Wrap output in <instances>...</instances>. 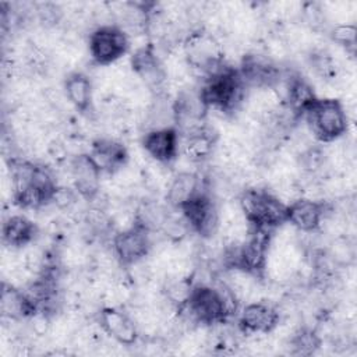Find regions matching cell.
Masks as SVG:
<instances>
[{
    "instance_id": "cell-1",
    "label": "cell",
    "mask_w": 357,
    "mask_h": 357,
    "mask_svg": "<svg viewBox=\"0 0 357 357\" xmlns=\"http://www.w3.org/2000/svg\"><path fill=\"white\" fill-rule=\"evenodd\" d=\"M190 324L216 326L238 312V297L226 282L194 283L187 301L176 311Z\"/></svg>"
},
{
    "instance_id": "cell-2",
    "label": "cell",
    "mask_w": 357,
    "mask_h": 357,
    "mask_svg": "<svg viewBox=\"0 0 357 357\" xmlns=\"http://www.w3.org/2000/svg\"><path fill=\"white\" fill-rule=\"evenodd\" d=\"M11 197L21 209H39L53 202L59 190L52 170L43 165L11 158Z\"/></svg>"
},
{
    "instance_id": "cell-3",
    "label": "cell",
    "mask_w": 357,
    "mask_h": 357,
    "mask_svg": "<svg viewBox=\"0 0 357 357\" xmlns=\"http://www.w3.org/2000/svg\"><path fill=\"white\" fill-rule=\"evenodd\" d=\"M247 85L240 75L238 68L222 66L215 73L201 78L198 86L199 96L205 106L225 114L236 112L247 96Z\"/></svg>"
},
{
    "instance_id": "cell-4",
    "label": "cell",
    "mask_w": 357,
    "mask_h": 357,
    "mask_svg": "<svg viewBox=\"0 0 357 357\" xmlns=\"http://www.w3.org/2000/svg\"><path fill=\"white\" fill-rule=\"evenodd\" d=\"M238 209L244 216L248 229L275 231L286 223L287 204L271 192L259 187L244 188L238 194Z\"/></svg>"
},
{
    "instance_id": "cell-5",
    "label": "cell",
    "mask_w": 357,
    "mask_h": 357,
    "mask_svg": "<svg viewBox=\"0 0 357 357\" xmlns=\"http://www.w3.org/2000/svg\"><path fill=\"white\" fill-rule=\"evenodd\" d=\"M311 135L321 144L335 142L349 130L343 103L335 98H317L303 114Z\"/></svg>"
},
{
    "instance_id": "cell-6",
    "label": "cell",
    "mask_w": 357,
    "mask_h": 357,
    "mask_svg": "<svg viewBox=\"0 0 357 357\" xmlns=\"http://www.w3.org/2000/svg\"><path fill=\"white\" fill-rule=\"evenodd\" d=\"M183 52L187 66L202 78L225 66V54L216 36L202 28L194 29L183 40Z\"/></svg>"
},
{
    "instance_id": "cell-7",
    "label": "cell",
    "mask_w": 357,
    "mask_h": 357,
    "mask_svg": "<svg viewBox=\"0 0 357 357\" xmlns=\"http://www.w3.org/2000/svg\"><path fill=\"white\" fill-rule=\"evenodd\" d=\"M206 181V180H205ZM178 212L185 219L190 230L201 238H212L220 225V212L216 197L208 190V185L187 201Z\"/></svg>"
},
{
    "instance_id": "cell-8",
    "label": "cell",
    "mask_w": 357,
    "mask_h": 357,
    "mask_svg": "<svg viewBox=\"0 0 357 357\" xmlns=\"http://www.w3.org/2000/svg\"><path fill=\"white\" fill-rule=\"evenodd\" d=\"M130 49L127 32L117 24H103L91 31L88 52L96 66H110L119 61Z\"/></svg>"
},
{
    "instance_id": "cell-9",
    "label": "cell",
    "mask_w": 357,
    "mask_h": 357,
    "mask_svg": "<svg viewBox=\"0 0 357 357\" xmlns=\"http://www.w3.org/2000/svg\"><path fill=\"white\" fill-rule=\"evenodd\" d=\"M152 250V231L135 219L112 238L113 257L121 266L130 268L142 262Z\"/></svg>"
},
{
    "instance_id": "cell-10",
    "label": "cell",
    "mask_w": 357,
    "mask_h": 357,
    "mask_svg": "<svg viewBox=\"0 0 357 357\" xmlns=\"http://www.w3.org/2000/svg\"><path fill=\"white\" fill-rule=\"evenodd\" d=\"M279 322V308L268 301H250L237 312V331L243 335H268Z\"/></svg>"
},
{
    "instance_id": "cell-11",
    "label": "cell",
    "mask_w": 357,
    "mask_h": 357,
    "mask_svg": "<svg viewBox=\"0 0 357 357\" xmlns=\"http://www.w3.org/2000/svg\"><path fill=\"white\" fill-rule=\"evenodd\" d=\"M237 68L248 89H273L283 75L280 67L271 57L259 53L244 54Z\"/></svg>"
},
{
    "instance_id": "cell-12",
    "label": "cell",
    "mask_w": 357,
    "mask_h": 357,
    "mask_svg": "<svg viewBox=\"0 0 357 357\" xmlns=\"http://www.w3.org/2000/svg\"><path fill=\"white\" fill-rule=\"evenodd\" d=\"M329 205L324 201L300 197L287 204L286 206V223L293 226L300 233L312 234L321 229Z\"/></svg>"
},
{
    "instance_id": "cell-13",
    "label": "cell",
    "mask_w": 357,
    "mask_h": 357,
    "mask_svg": "<svg viewBox=\"0 0 357 357\" xmlns=\"http://www.w3.org/2000/svg\"><path fill=\"white\" fill-rule=\"evenodd\" d=\"M181 137L174 126L146 130L141 138L145 153L160 165L173 163L180 153Z\"/></svg>"
},
{
    "instance_id": "cell-14",
    "label": "cell",
    "mask_w": 357,
    "mask_h": 357,
    "mask_svg": "<svg viewBox=\"0 0 357 357\" xmlns=\"http://www.w3.org/2000/svg\"><path fill=\"white\" fill-rule=\"evenodd\" d=\"M131 68L142 84L155 95H165L166 71L151 45L142 46L131 56Z\"/></svg>"
},
{
    "instance_id": "cell-15",
    "label": "cell",
    "mask_w": 357,
    "mask_h": 357,
    "mask_svg": "<svg viewBox=\"0 0 357 357\" xmlns=\"http://www.w3.org/2000/svg\"><path fill=\"white\" fill-rule=\"evenodd\" d=\"M102 174H116L128 163V151L123 142L113 138H96L86 152Z\"/></svg>"
},
{
    "instance_id": "cell-16",
    "label": "cell",
    "mask_w": 357,
    "mask_h": 357,
    "mask_svg": "<svg viewBox=\"0 0 357 357\" xmlns=\"http://www.w3.org/2000/svg\"><path fill=\"white\" fill-rule=\"evenodd\" d=\"M99 325L106 335L121 346H132L138 340V326L135 321L121 308H102L99 311Z\"/></svg>"
},
{
    "instance_id": "cell-17",
    "label": "cell",
    "mask_w": 357,
    "mask_h": 357,
    "mask_svg": "<svg viewBox=\"0 0 357 357\" xmlns=\"http://www.w3.org/2000/svg\"><path fill=\"white\" fill-rule=\"evenodd\" d=\"M70 170L77 194L86 201H93L100 190L102 173L93 165L88 153H79L74 156L70 163Z\"/></svg>"
},
{
    "instance_id": "cell-18",
    "label": "cell",
    "mask_w": 357,
    "mask_h": 357,
    "mask_svg": "<svg viewBox=\"0 0 357 357\" xmlns=\"http://www.w3.org/2000/svg\"><path fill=\"white\" fill-rule=\"evenodd\" d=\"M180 137V151H183L188 160L202 163L212 158L218 144V132L208 124Z\"/></svg>"
},
{
    "instance_id": "cell-19",
    "label": "cell",
    "mask_w": 357,
    "mask_h": 357,
    "mask_svg": "<svg viewBox=\"0 0 357 357\" xmlns=\"http://www.w3.org/2000/svg\"><path fill=\"white\" fill-rule=\"evenodd\" d=\"M39 229L33 220L25 215H11L1 226L3 244L11 250H21L35 241Z\"/></svg>"
},
{
    "instance_id": "cell-20",
    "label": "cell",
    "mask_w": 357,
    "mask_h": 357,
    "mask_svg": "<svg viewBox=\"0 0 357 357\" xmlns=\"http://www.w3.org/2000/svg\"><path fill=\"white\" fill-rule=\"evenodd\" d=\"M206 181L198 173L194 172H180L177 173L166 192V202L174 211H178L187 201H190L197 192L205 187Z\"/></svg>"
},
{
    "instance_id": "cell-21",
    "label": "cell",
    "mask_w": 357,
    "mask_h": 357,
    "mask_svg": "<svg viewBox=\"0 0 357 357\" xmlns=\"http://www.w3.org/2000/svg\"><path fill=\"white\" fill-rule=\"evenodd\" d=\"M64 95L68 103L79 113L85 114L92 110L93 86L91 78L82 71L70 73L63 84Z\"/></svg>"
},
{
    "instance_id": "cell-22",
    "label": "cell",
    "mask_w": 357,
    "mask_h": 357,
    "mask_svg": "<svg viewBox=\"0 0 357 357\" xmlns=\"http://www.w3.org/2000/svg\"><path fill=\"white\" fill-rule=\"evenodd\" d=\"M0 311L1 315L8 319H31L36 314V310L24 289H18L6 282H3L1 286Z\"/></svg>"
},
{
    "instance_id": "cell-23",
    "label": "cell",
    "mask_w": 357,
    "mask_h": 357,
    "mask_svg": "<svg viewBox=\"0 0 357 357\" xmlns=\"http://www.w3.org/2000/svg\"><path fill=\"white\" fill-rule=\"evenodd\" d=\"M291 354L297 356H310L314 354L321 346V337L315 329L300 328L293 333L289 340Z\"/></svg>"
},
{
    "instance_id": "cell-24",
    "label": "cell",
    "mask_w": 357,
    "mask_h": 357,
    "mask_svg": "<svg viewBox=\"0 0 357 357\" xmlns=\"http://www.w3.org/2000/svg\"><path fill=\"white\" fill-rule=\"evenodd\" d=\"M311 70L325 81L335 79L337 75V66L335 59L325 50H315L308 56Z\"/></svg>"
},
{
    "instance_id": "cell-25",
    "label": "cell",
    "mask_w": 357,
    "mask_h": 357,
    "mask_svg": "<svg viewBox=\"0 0 357 357\" xmlns=\"http://www.w3.org/2000/svg\"><path fill=\"white\" fill-rule=\"evenodd\" d=\"M331 39L339 46L344 47L350 54L356 53V42H357V29L354 24L340 22L332 26L329 31Z\"/></svg>"
},
{
    "instance_id": "cell-26",
    "label": "cell",
    "mask_w": 357,
    "mask_h": 357,
    "mask_svg": "<svg viewBox=\"0 0 357 357\" xmlns=\"http://www.w3.org/2000/svg\"><path fill=\"white\" fill-rule=\"evenodd\" d=\"M298 165L304 172L310 174L317 173L325 165V152L319 146H311L300 153Z\"/></svg>"
}]
</instances>
